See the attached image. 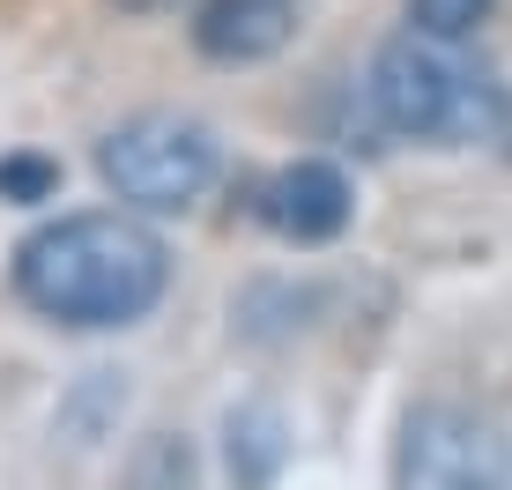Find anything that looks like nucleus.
<instances>
[{
	"label": "nucleus",
	"instance_id": "obj_4",
	"mask_svg": "<svg viewBox=\"0 0 512 490\" xmlns=\"http://www.w3.org/2000/svg\"><path fill=\"white\" fill-rule=\"evenodd\" d=\"M394 490H512V431L461 401H423L401 424Z\"/></svg>",
	"mask_w": 512,
	"mask_h": 490
},
{
	"label": "nucleus",
	"instance_id": "obj_5",
	"mask_svg": "<svg viewBox=\"0 0 512 490\" xmlns=\"http://www.w3.org/2000/svg\"><path fill=\"white\" fill-rule=\"evenodd\" d=\"M260 216L275 223L282 238H297V245H320V238H342L349 231V179L334 164H290V171H275L268 186H260Z\"/></svg>",
	"mask_w": 512,
	"mask_h": 490
},
{
	"label": "nucleus",
	"instance_id": "obj_9",
	"mask_svg": "<svg viewBox=\"0 0 512 490\" xmlns=\"http://www.w3.org/2000/svg\"><path fill=\"white\" fill-rule=\"evenodd\" d=\"M112 8H127V15H156V8H179V0H112Z\"/></svg>",
	"mask_w": 512,
	"mask_h": 490
},
{
	"label": "nucleus",
	"instance_id": "obj_10",
	"mask_svg": "<svg viewBox=\"0 0 512 490\" xmlns=\"http://www.w3.org/2000/svg\"><path fill=\"white\" fill-rule=\"evenodd\" d=\"M505 156H512V112H505Z\"/></svg>",
	"mask_w": 512,
	"mask_h": 490
},
{
	"label": "nucleus",
	"instance_id": "obj_6",
	"mask_svg": "<svg viewBox=\"0 0 512 490\" xmlns=\"http://www.w3.org/2000/svg\"><path fill=\"white\" fill-rule=\"evenodd\" d=\"M290 38H297V0H201V15H193V45L231 67L275 60Z\"/></svg>",
	"mask_w": 512,
	"mask_h": 490
},
{
	"label": "nucleus",
	"instance_id": "obj_8",
	"mask_svg": "<svg viewBox=\"0 0 512 490\" xmlns=\"http://www.w3.org/2000/svg\"><path fill=\"white\" fill-rule=\"evenodd\" d=\"M52 179H60V171L38 164V156H15V164H0V194H8V201H45Z\"/></svg>",
	"mask_w": 512,
	"mask_h": 490
},
{
	"label": "nucleus",
	"instance_id": "obj_7",
	"mask_svg": "<svg viewBox=\"0 0 512 490\" xmlns=\"http://www.w3.org/2000/svg\"><path fill=\"white\" fill-rule=\"evenodd\" d=\"M409 15H416L423 38H468L490 15V0H409Z\"/></svg>",
	"mask_w": 512,
	"mask_h": 490
},
{
	"label": "nucleus",
	"instance_id": "obj_2",
	"mask_svg": "<svg viewBox=\"0 0 512 490\" xmlns=\"http://www.w3.org/2000/svg\"><path fill=\"white\" fill-rule=\"evenodd\" d=\"M372 104L394 134H416V142H468L498 119V97H490L483 75L453 67L446 52L394 38L372 60Z\"/></svg>",
	"mask_w": 512,
	"mask_h": 490
},
{
	"label": "nucleus",
	"instance_id": "obj_1",
	"mask_svg": "<svg viewBox=\"0 0 512 490\" xmlns=\"http://www.w3.org/2000/svg\"><path fill=\"white\" fill-rule=\"evenodd\" d=\"M171 253L134 216H60L23 238L15 290L60 327H127L164 297Z\"/></svg>",
	"mask_w": 512,
	"mask_h": 490
},
{
	"label": "nucleus",
	"instance_id": "obj_3",
	"mask_svg": "<svg viewBox=\"0 0 512 490\" xmlns=\"http://www.w3.org/2000/svg\"><path fill=\"white\" fill-rule=\"evenodd\" d=\"M97 171L134 208H186L216 179V134L201 119H179V112H141V119L104 134Z\"/></svg>",
	"mask_w": 512,
	"mask_h": 490
}]
</instances>
